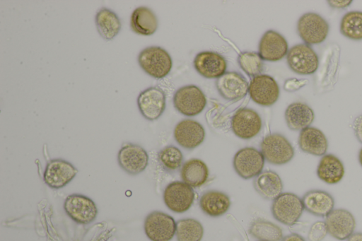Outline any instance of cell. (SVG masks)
<instances>
[{
  "label": "cell",
  "instance_id": "obj_1",
  "mask_svg": "<svg viewBox=\"0 0 362 241\" xmlns=\"http://www.w3.org/2000/svg\"><path fill=\"white\" fill-rule=\"evenodd\" d=\"M138 62L146 74L155 78L166 76L173 66L168 52L157 46L148 47L141 51L138 56Z\"/></svg>",
  "mask_w": 362,
  "mask_h": 241
},
{
  "label": "cell",
  "instance_id": "obj_2",
  "mask_svg": "<svg viewBox=\"0 0 362 241\" xmlns=\"http://www.w3.org/2000/svg\"><path fill=\"white\" fill-rule=\"evenodd\" d=\"M261 152L269 163L280 165L292 160L294 148L283 135L274 133L267 135L261 143Z\"/></svg>",
  "mask_w": 362,
  "mask_h": 241
},
{
  "label": "cell",
  "instance_id": "obj_3",
  "mask_svg": "<svg viewBox=\"0 0 362 241\" xmlns=\"http://www.w3.org/2000/svg\"><path fill=\"white\" fill-rule=\"evenodd\" d=\"M304 210L302 199L293 193H281L272 205V213L279 222L286 225H294L300 218Z\"/></svg>",
  "mask_w": 362,
  "mask_h": 241
},
{
  "label": "cell",
  "instance_id": "obj_4",
  "mask_svg": "<svg viewBox=\"0 0 362 241\" xmlns=\"http://www.w3.org/2000/svg\"><path fill=\"white\" fill-rule=\"evenodd\" d=\"M329 23L320 14L309 12L302 15L297 23V31L306 45L322 43L327 37Z\"/></svg>",
  "mask_w": 362,
  "mask_h": 241
},
{
  "label": "cell",
  "instance_id": "obj_5",
  "mask_svg": "<svg viewBox=\"0 0 362 241\" xmlns=\"http://www.w3.org/2000/svg\"><path fill=\"white\" fill-rule=\"evenodd\" d=\"M176 110L185 116H195L201 113L206 105V98L202 90L194 85L180 88L173 96Z\"/></svg>",
  "mask_w": 362,
  "mask_h": 241
},
{
  "label": "cell",
  "instance_id": "obj_6",
  "mask_svg": "<svg viewBox=\"0 0 362 241\" xmlns=\"http://www.w3.org/2000/svg\"><path fill=\"white\" fill-rule=\"evenodd\" d=\"M286 60L289 68L300 75H310L317 71L319 66L317 54L306 44H298L290 48Z\"/></svg>",
  "mask_w": 362,
  "mask_h": 241
},
{
  "label": "cell",
  "instance_id": "obj_7",
  "mask_svg": "<svg viewBox=\"0 0 362 241\" xmlns=\"http://www.w3.org/2000/svg\"><path fill=\"white\" fill-rule=\"evenodd\" d=\"M144 231L151 241H170L176 232V222L170 215L155 211L144 221Z\"/></svg>",
  "mask_w": 362,
  "mask_h": 241
},
{
  "label": "cell",
  "instance_id": "obj_8",
  "mask_svg": "<svg viewBox=\"0 0 362 241\" xmlns=\"http://www.w3.org/2000/svg\"><path fill=\"white\" fill-rule=\"evenodd\" d=\"M233 167L243 179H250L259 175L264 167V157L262 152L252 147L239 150L234 155Z\"/></svg>",
  "mask_w": 362,
  "mask_h": 241
},
{
  "label": "cell",
  "instance_id": "obj_9",
  "mask_svg": "<svg viewBox=\"0 0 362 241\" xmlns=\"http://www.w3.org/2000/svg\"><path fill=\"white\" fill-rule=\"evenodd\" d=\"M248 93L257 104L270 106L277 101L280 91L274 78L267 74H259L250 81Z\"/></svg>",
  "mask_w": 362,
  "mask_h": 241
},
{
  "label": "cell",
  "instance_id": "obj_10",
  "mask_svg": "<svg viewBox=\"0 0 362 241\" xmlns=\"http://www.w3.org/2000/svg\"><path fill=\"white\" fill-rule=\"evenodd\" d=\"M64 208L73 221L80 224L93 222L98 215V208L94 201L79 194L69 195L65 199Z\"/></svg>",
  "mask_w": 362,
  "mask_h": 241
},
{
  "label": "cell",
  "instance_id": "obj_11",
  "mask_svg": "<svg viewBox=\"0 0 362 241\" xmlns=\"http://www.w3.org/2000/svg\"><path fill=\"white\" fill-rule=\"evenodd\" d=\"M194 199L192 188L184 182L170 183L163 192L166 206L173 212L184 213L189 209Z\"/></svg>",
  "mask_w": 362,
  "mask_h": 241
},
{
  "label": "cell",
  "instance_id": "obj_12",
  "mask_svg": "<svg viewBox=\"0 0 362 241\" xmlns=\"http://www.w3.org/2000/svg\"><path fill=\"white\" fill-rule=\"evenodd\" d=\"M117 161L123 170L130 175L143 172L148 163V155L141 146L125 143L117 154Z\"/></svg>",
  "mask_w": 362,
  "mask_h": 241
},
{
  "label": "cell",
  "instance_id": "obj_13",
  "mask_svg": "<svg viewBox=\"0 0 362 241\" xmlns=\"http://www.w3.org/2000/svg\"><path fill=\"white\" fill-rule=\"evenodd\" d=\"M138 108L144 118L153 121L158 119L165 108V94L158 87H149L137 98Z\"/></svg>",
  "mask_w": 362,
  "mask_h": 241
},
{
  "label": "cell",
  "instance_id": "obj_14",
  "mask_svg": "<svg viewBox=\"0 0 362 241\" xmlns=\"http://www.w3.org/2000/svg\"><path fill=\"white\" fill-rule=\"evenodd\" d=\"M262 122L259 114L250 108L238 110L231 120L233 133L243 139H250L259 134Z\"/></svg>",
  "mask_w": 362,
  "mask_h": 241
},
{
  "label": "cell",
  "instance_id": "obj_15",
  "mask_svg": "<svg viewBox=\"0 0 362 241\" xmlns=\"http://www.w3.org/2000/svg\"><path fill=\"white\" fill-rule=\"evenodd\" d=\"M78 173V170L63 159H52L45 167L43 179L53 189H61L69 184Z\"/></svg>",
  "mask_w": 362,
  "mask_h": 241
},
{
  "label": "cell",
  "instance_id": "obj_16",
  "mask_svg": "<svg viewBox=\"0 0 362 241\" xmlns=\"http://www.w3.org/2000/svg\"><path fill=\"white\" fill-rule=\"evenodd\" d=\"M328 233L339 240H347L356 228L353 214L344 208L333 209L325 218Z\"/></svg>",
  "mask_w": 362,
  "mask_h": 241
},
{
  "label": "cell",
  "instance_id": "obj_17",
  "mask_svg": "<svg viewBox=\"0 0 362 241\" xmlns=\"http://www.w3.org/2000/svg\"><path fill=\"white\" fill-rule=\"evenodd\" d=\"M216 86L219 94L227 100H238L248 92L249 84L246 78L235 71L226 72L217 78Z\"/></svg>",
  "mask_w": 362,
  "mask_h": 241
},
{
  "label": "cell",
  "instance_id": "obj_18",
  "mask_svg": "<svg viewBox=\"0 0 362 241\" xmlns=\"http://www.w3.org/2000/svg\"><path fill=\"white\" fill-rule=\"evenodd\" d=\"M174 137L177 143L187 149H193L204 140L205 130L198 122L186 119L180 121L175 127Z\"/></svg>",
  "mask_w": 362,
  "mask_h": 241
},
{
  "label": "cell",
  "instance_id": "obj_19",
  "mask_svg": "<svg viewBox=\"0 0 362 241\" xmlns=\"http://www.w3.org/2000/svg\"><path fill=\"white\" fill-rule=\"evenodd\" d=\"M288 46L283 35L274 30H267L259 43V54L262 59L276 61L288 53Z\"/></svg>",
  "mask_w": 362,
  "mask_h": 241
},
{
  "label": "cell",
  "instance_id": "obj_20",
  "mask_svg": "<svg viewBox=\"0 0 362 241\" xmlns=\"http://www.w3.org/2000/svg\"><path fill=\"white\" fill-rule=\"evenodd\" d=\"M197 71L207 78H218L226 73L227 63L220 54L204 51L198 53L194 59Z\"/></svg>",
  "mask_w": 362,
  "mask_h": 241
},
{
  "label": "cell",
  "instance_id": "obj_21",
  "mask_svg": "<svg viewBox=\"0 0 362 241\" xmlns=\"http://www.w3.org/2000/svg\"><path fill=\"white\" fill-rule=\"evenodd\" d=\"M304 209L318 216L326 217L334 206V199L329 192L321 189H311L302 197Z\"/></svg>",
  "mask_w": 362,
  "mask_h": 241
},
{
  "label": "cell",
  "instance_id": "obj_22",
  "mask_svg": "<svg viewBox=\"0 0 362 241\" xmlns=\"http://www.w3.org/2000/svg\"><path fill=\"white\" fill-rule=\"evenodd\" d=\"M298 142L302 151L316 156H323L328 148L327 137L320 129L314 127L302 129Z\"/></svg>",
  "mask_w": 362,
  "mask_h": 241
},
{
  "label": "cell",
  "instance_id": "obj_23",
  "mask_svg": "<svg viewBox=\"0 0 362 241\" xmlns=\"http://www.w3.org/2000/svg\"><path fill=\"white\" fill-rule=\"evenodd\" d=\"M315 119L313 109L305 103L296 102L290 104L285 111L288 127L293 131L302 130L310 127Z\"/></svg>",
  "mask_w": 362,
  "mask_h": 241
},
{
  "label": "cell",
  "instance_id": "obj_24",
  "mask_svg": "<svg viewBox=\"0 0 362 241\" xmlns=\"http://www.w3.org/2000/svg\"><path fill=\"white\" fill-rule=\"evenodd\" d=\"M317 175L329 184L339 183L343 178L345 170L341 160L333 154L324 155L317 165Z\"/></svg>",
  "mask_w": 362,
  "mask_h": 241
},
{
  "label": "cell",
  "instance_id": "obj_25",
  "mask_svg": "<svg viewBox=\"0 0 362 241\" xmlns=\"http://www.w3.org/2000/svg\"><path fill=\"white\" fill-rule=\"evenodd\" d=\"M253 185L257 192L267 200H274L283 190L281 177L272 170L262 172L255 177Z\"/></svg>",
  "mask_w": 362,
  "mask_h": 241
},
{
  "label": "cell",
  "instance_id": "obj_26",
  "mask_svg": "<svg viewBox=\"0 0 362 241\" xmlns=\"http://www.w3.org/2000/svg\"><path fill=\"white\" fill-rule=\"evenodd\" d=\"M132 31L141 35H151L158 28V19L153 11L148 7L135 8L130 18Z\"/></svg>",
  "mask_w": 362,
  "mask_h": 241
},
{
  "label": "cell",
  "instance_id": "obj_27",
  "mask_svg": "<svg viewBox=\"0 0 362 241\" xmlns=\"http://www.w3.org/2000/svg\"><path fill=\"white\" fill-rule=\"evenodd\" d=\"M199 206L206 215L211 217H218L228 211L230 206V201L226 194L211 190L206 192L201 196Z\"/></svg>",
  "mask_w": 362,
  "mask_h": 241
},
{
  "label": "cell",
  "instance_id": "obj_28",
  "mask_svg": "<svg viewBox=\"0 0 362 241\" xmlns=\"http://www.w3.org/2000/svg\"><path fill=\"white\" fill-rule=\"evenodd\" d=\"M95 22L98 33L105 40L115 37L122 28L118 16L107 8H102L96 13Z\"/></svg>",
  "mask_w": 362,
  "mask_h": 241
},
{
  "label": "cell",
  "instance_id": "obj_29",
  "mask_svg": "<svg viewBox=\"0 0 362 241\" xmlns=\"http://www.w3.org/2000/svg\"><path fill=\"white\" fill-rule=\"evenodd\" d=\"M180 175L182 181L191 187H199L206 182L209 169L202 160L192 158L183 164Z\"/></svg>",
  "mask_w": 362,
  "mask_h": 241
},
{
  "label": "cell",
  "instance_id": "obj_30",
  "mask_svg": "<svg viewBox=\"0 0 362 241\" xmlns=\"http://www.w3.org/2000/svg\"><path fill=\"white\" fill-rule=\"evenodd\" d=\"M249 233L260 241H280L283 238V232L279 226L262 219L254 221L250 226Z\"/></svg>",
  "mask_w": 362,
  "mask_h": 241
},
{
  "label": "cell",
  "instance_id": "obj_31",
  "mask_svg": "<svg viewBox=\"0 0 362 241\" xmlns=\"http://www.w3.org/2000/svg\"><path fill=\"white\" fill-rule=\"evenodd\" d=\"M177 241H201L204 228L201 223L194 218H185L176 222Z\"/></svg>",
  "mask_w": 362,
  "mask_h": 241
},
{
  "label": "cell",
  "instance_id": "obj_32",
  "mask_svg": "<svg viewBox=\"0 0 362 241\" xmlns=\"http://www.w3.org/2000/svg\"><path fill=\"white\" fill-rule=\"evenodd\" d=\"M340 32L349 39L362 40V11H352L346 13L341 20Z\"/></svg>",
  "mask_w": 362,
  "mask_h": 241
},
{
  "label": "cell",
  "instance_id": "obj_33",
  "mask_svg": "<svg viewBox=\"0 0 362 241\" xmlns=\"http://www.w3.org/2000/svg\"><path fill=\"white\" fill-rule=\"evenodd\" d=\"M158 160L164 169L168 171H174L181 166L183 155L178 148L174 146H168L159 152Z\"/></svg>",
  "mask_w": 362,
  "mask_h": 241
},
{
  "label": "cell",
  "instance_id": "obj_34",
  "mask_svg": "<svg viewBox=\"0 0 362 241\" xmlns=\"http://www.w3.org/2000/svg\"><path fill=\"white\" fill-rule=\"evenodd\" d=\"M241 69L250 76L259 75L263 69V62L259 53L255 52H242L238 59Z\"/></svg>",
  "mask_w": 362,
  "mask_h": 241
},
{
  "label": "cell",
  "instance_id": "obj_35",
  "mask_svg": "<svg viewBox=\"0 0 362 241\" xmlns=\"http://www.w3.org/2000/svg\"><path fill=\"white\" fill-rule=\"evenodd\" d=\"M328 231L325 221H318L312 224L308 233L309 241H322Z\"/></svg>",
  "mask_w": 362,
  "mask_h": 241
},
{
  "label": "cell",
  "instance_id": "obj_36",
  "mask_svg": "<svg viewBox=\"0 0 362 241\" xmlns=\"http://www.w3.org/2000/svg\"><path fill=\"white\" fill-rule=\"evenodd\" d=\"M308 83L307 79H297L295 78L287 79L284 83V89L288 92L296 91Z\"/></svg>",
  "mask_w": 362,
  "mask_h": 241
},
{
  "label": "cell",
  "instance_id": "obj_37",
  "mask_svg": "<svg viewBox=\"0 0 362 241\" xmlns=\"http://www.w3.org/2000/svg\"><path fill=\"white\" fill-rule=\"evenodd\" d=\"M352 127L356 139L362 143V114L354 119Z\"/></svg>",
  "mask_w": 362,
  "mask_h": 241
},
{
  "label": "cell",
  "instance_id": "obj_38",
  "mask_svg": "<svg viewBox=\"0 0 362 241\" xmlns=\"http://www.w3.org/2000/svg\"><path fill=\"white\" fill-rule=\"evenodd\" d=\"M329 5L335 8H344L349 6L352 1H328Z\"/></svg>",
  "mask_w": 362,
  "mask_h": 241
},
{
  "label": "cell",
  "instance_id": "obj_39",
  "mask_svg": "<svg viewBox=\"0 0 362 241\" xmlns=\"http://www.w3.org/2000/svg\"><path fill=\"white\" fill-rule=\"evenodd\" d=\"M281 241H305V240L297 233H291L284 237Z\"/></svg>",
  "mask_w": 362,
  "mask_h": 241
},
{
  "label": "cell",
  "instance_id": "obj_40",
  "mask_svg": "<svg viewBox=\"0 0 362 241\" xmlns=\"http://www.w3.org/2000/svg\"><path fill=\"white\" fill-rule=\"evenodd\" d=\"M346 241H362V233H354Z\"/></svg>",
  "mask_w": 362,
  "mask_h": 241
},
{
  "label": "cell",
  "instance_id": "obj_41",
  "mask_svg": "<svg viewBox=\"0 0 362 241\" xmlns=\"http://www.w3.org/2000/svg\"><path fill=\"white\" fill-rule=\"evenodd\" d=\"M358 161L362 166V148L360 149L358 153Z\"/></svg>",
  "mask_w": 362,
  "mask_h": 241
}]
</instances>
